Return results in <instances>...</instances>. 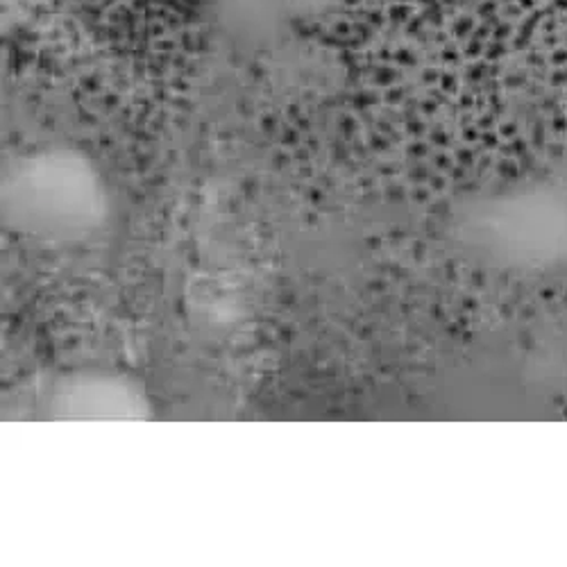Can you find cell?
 Listing matches in <instances>:
<instances>
[{"label": "cell", "mask_w": 567, "mask_h": 567, "mask_svg": "<svg viewBox=\"0 0 567 567\" xmlns=\"http://www.w3.org/2000/svg\"><path fill=\"white\" fill-rule=\"evenodd\" d=\"M101 182L73 155H37L8 179L6 209L19 229L34 236H80L103 220Z\"/></svg>", "instance_id": "2"}, {"label": "cell", "mask_w": 567, "mask_h": 567, "mask_svg": "<svg viewBox=\"0 0 567 567\" xmlns=\"http://www.w3.org/2000/svg\"><path fill=\"white\" fill-rule=\"evenodd\" d=\"M452 239L480 266L517 279L567 275V171L534 173L458 205Z\"/></svg>", "instance_id": "1"}]
</instances>
